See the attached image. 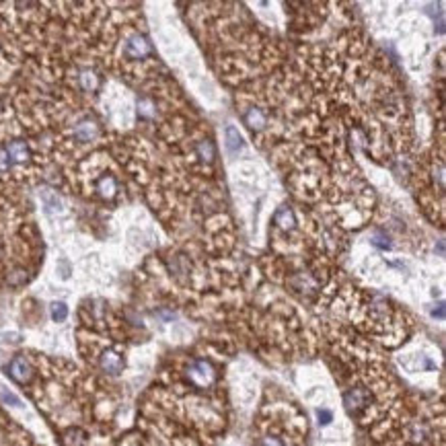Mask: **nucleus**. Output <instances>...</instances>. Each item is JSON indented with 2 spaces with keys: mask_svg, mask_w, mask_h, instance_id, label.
Returning a JSON list of instances; mask_svg holds the SVG:
<instances>
[{
  "mask_svg": "<svg viewBox=\"0 0 446 446\" xmlns=\"http://www.w3.org/2000/svg\"><path fill=\"white\" fill-rule=\"evenodd\" d=\"M6 370H8V376H10L12 381H17L19 385H27V383L33 379V366H31L29 360L23 358V356L12 358L10 364L6 366Z\"/></svg>",
  "mask_w": 446,
  "mask_h": 446,
  "instance_id": "nucleus-1",
  "label": "nucleus"
},
{
  "mask_svg": "<svg viewBox=\"0 0 446 446\" xmlns=\"http://www.w3.org/2000/svg\"><path fill=\"white\" fill-rule=\"evenodd\" d=\"M189 376H191V381H193L195 385L208 387V385L214 381L216 372H214V366H212L208 360H195V362L191 364V368H189Z\"/></svg>",
  "mask_w": 446,
  "mask_h": 446,
  "instance_id": "nucleus-2",
  "label": "nucleus"
},
{
  "mask_svg": "<svg viewBox=\"0 0 446 446\" xmlns=\"http://www.w3.org/2000/svg\"><path fill=\"white\" fill-rule=\"evenodd\" d=\"M124 52H126V56H128V58H132V60H142V58L150 56L152 47H150L149 39H147L145 35H140V33H134V35H132V37L126 41V47H124Z\"/></svg>",
  "mask_w": 446,
  "mask_h": 446,
  "instance_id": "nucleus-3",
  "label": "nucleus"
},
{
  "mask_svg": "<svg viewBox=\"0 0 446 446\" xmlns=\"http://www.w3.org/2000/svg\"><path fill=\"white\" fill-rule=\"evenodd\" d=\"M368 401H370V397H368V393L364 389H352V391H348L343 395V403H346V410L350 414L362 412L368 405Z\"/></svg>",
  "mask_w": 446,
  "mask_h": 446,
  "instance_id": "nucleus-4",
  "label": "nucleus"
},
{
  "mask_svg": "<svg viewBox=\"0 0 446 446\" xmlns=\"http://www.w3.org/2000/svg\"><path fill=\"white\" fill-rule=\"evenodd\" d=\"M99 136V126L93 122V120H81L76 126H74V138L78 142H91Z\"/></svg>",
  "mask_w": 446,
  "mask_h": 446,
  "instance_id": "nucleus-5",
  "label": "nucleus"
},
{
  "mask_svg": "<svg viewBox=\"0 0 446 446\" xmlns=\"http://www.w3.org/2000/svg\"><path fill=\"white\" fill-rule=\"evenodd\" d=\"M99 364H101L103 372H107V374H120L124 370V358L118 352H114V350L103 352Z\"/></svg>",
  "mask_w": 446,
  "mask_h": 446,
  "instance_id": "nucleus-6",
  "label": "nucleus"
},
{
  "mask_svg": "<svg viewBox=\"0 0 446 446\" xmlns=\"http://www.w3.org/2000/svg\"><path fill=\"white\" fill-rule=\"evenodd\" d=\"M4 150H6L10 162H27V160L31 158L29 147H27L23 140H12V142H8V145L4 147Z\"/></svg>",
  "mask_w": 446,
  "mask_h": 446,
  "instance_id": "nucleus-7",
  "label": "nucleus"
},
{
  "mask_svg": "<svg viewBox=\"0 0 446 446\" xmlns=\"http://www.w3.org/2000/svg\"><path fill=\"white\" fill-rule=\"evenodd\" d=\"M97 191H99L101 198L111 200V198L118 193V181H116V177H114V175H103V177L97 181Z\"/></svg>",
  "mask_w": 446,
  "mask_h": 446,
  "instance_id": "nucleus-8",
  "label": "nucleus"
},
{
  "mask_svg": "<svg viewBox=\"0 0 446 446\" xmlns=\"http://www.w3.org/2000/svg\"><path fill=\"white\" fill-rule=\"evenodd\" d=\"M274 222H276L280 229H284V231H293L295 224H297V216H295V212H293L288 206H282V208L276 212Z\"/></svg>",
  "mask_w": 446,
  "mask_h": 446,
  "instance_id": "nucleus-9",
  "label": "nucleus"
},
{
  "mask_svg": "<svg viewBox=\"0 0 446 446\" xmlns=\"http://www.w3.org/2000/svg\"><path fill=\"white\" fill-rule=\"evenodd\" d=\"M224 136H226V150L231 154H237L239 150H243V147H245L243 145V136L239 134V130L235 126H226Z\"/></svg>",
  "mask_w": 446,
  "mask_h": 446,
  "instance_id": "nucleus-10",
  "label": "nucleus"
},
{
  "mask_svg": "<svg viewBox=\"0 0 446 446\" xmlns=\"http://www.w3.org/2000/svg\"><path fill=\"white\" fill-rule=\"evenodd\" d=\"M243 120H245V124L251 128V130H262L264 126H266V116L262 114V109H257V107H249L247 111H245V116H243Z\"/></svg>",
  "mask_w": 446,
  "mask_h": 446,
  "instance_id": "nucleus-11",
  "label": "nucleus"
},
{
  "mask_svg": "<svg viewBox=\"0 0 446 446\" xmlns=\"http://www.w3.org/2000/svg\"><path fill=\"white\" fill-rule=\"evenodd\" d=\"M78 83H81L83 91H87V93H93V91H97V89H99V76H97V72H95V70H91V68H87V70H83V72H81V76H78Z\"/></svg>",
  "mask_w": 446,
  "mask_h": 446,
  "instance_id": "nucleus-12",
  "label": "nucleus"
},
{
  "mask_svg": "<svg viewBox=\"0 0 446 446\" xmlns=\"http://www.w3.org/2000/svg\"><path fill=\"white\" fill-rule=\"evenodd\" d=\"M50 310H52V319L58 321V323H62L68 317V306L64 302H52Z\"/></svg>",
  "mask_w": 446,
  "mask_h": 446,
  "instance_id": "nucleus-13",
  "label": "nucleus"
},
{
  "mask_svg": "<svg viewBox=\"0 0 446 446\" xmlns=\"http://www.w3.org/2000/svg\"><path fill=\"white\" fill-rule=\"evenodd\" d=\"M64 445L66 446H83L85 445V434H83L81 430L72 428V430H68V434H66V438H64Z\"/></svg>",
  "mask_w": 446,
  "mask_h": 446,
  "instance_id": "nucleus-14",
  "label": "nucleus"
},
{
  "mask_svg": "<svg viewBox=\"0 0 446 446\" xmlns=\"http://www.w3.org/2000/svg\"><path fill=\"white\" fill-rule=\"evenodd\" d=\"M198 154H200V158H204V160H212L214 158V147H212V142H208V140H204V142H200L198 145Z\"/></svg>",
  "mask_w": 446,
  "mask_h": 446,
  "instance_id": "nucleus-15",
  "label": "nucleus"
},
{
  "mask_svg": "<svg viewBox=\"0 0 446 446\" xmlns=\"http://www.w3.org/2000/svg\"><path fill=\"white\" fill-rule=\"evenodd\" d=\"M138 114H140L142 118H152V116H154V105H152V101H149V99H140V101H138Z\"/></svg>",
  "mask_w": 446,
  "mask_h": 446,
  "instance_id": "nucleus-16",
  "label": "nucleus"
},
{
  "mask_svg": "<svg viewBox=\"0 0 446 446\" xmlns=\"http://www.w3.org/2000/svg\"><path fill=\"white\" fill-rule=\"evenodd\" d=\"M6 280H8L10 286H17V284H23L27 280V276H25V272H12V274H8Z\"/></svg>",
  "mask_w": 446,
  "mask_h": 446,
  "instance_id": "nucleus-17",
  "label": "nucleus"
},
{
  "mask_svg": "<svg viewBox=\"0 0 446 446\" xmlns=\"http://www.w3.org/2000/svg\"><path fill=\"white\" fill-rule=\"evenodd\" d=\"M0 397H2V401H4V403H8V405H21L19 397H14L10 391H4V389H2V391H0Z\"/></svg>",
  "mask_w": 446,
  "mask_h": 446,
  "instance_id": "nucleus-18",
  "label": "nucleus"
},
{
  "mask_svg": "<svg viewBox=\"0 0 446 446\" xmlns=\"http://www.w3.org/2000/svg\"><path fill=\"white\" fill-rule=\"evenodd\" d=\"M10 158H8V154H6V150L0 149V173H4V171H8L10 169Z\"/></svg>",
  "mask_w": 446,
  "mask_h": 446,
  "instance_id": "nucleus-19",
  "label": "nucleus"
},
{
  "mask_svg": "<svg viewBox=\"0 0 446 446\" xmlns=\"http://www.w3.org/2000/svg\"><path fill=\"white\" fill-rule=\"evenodd\" d=\"M317 418H319V422L325 426V424H329L331 420H333V416H331V412H327V410H317Z\"/></svg>",
  "mask_w": 446,
  "mask_h": 446,
  "instance_id": "nucleus-20",
  "label": "nucleus"
},
{
  "mask_svg": "<svg viewBox=\"0 0 446 446\" xmlns=\"http://www.w3.org/2000/svg\"><path fill=\"white\" fill-rule=\"evenodd\" d=\"M262 446H282V443H280L278 438H272V436H268V438H264V440H262Z\"/></svg>",
  "mask_w": 446,
  "mask_h": 446,
  "instance_id": "nucleus-21",
  "label": "nucleus"
}]
</instances>
